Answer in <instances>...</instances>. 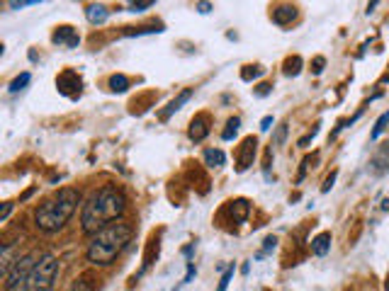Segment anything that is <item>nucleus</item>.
I'll list each match as a JSON object with an SVG mask.
<instances>
[{
  "mask_svg": "<svg viewBox=\"0 0 389 291\" xmlns=\"http://www.w3.org/2000/svg\"><path fill=\"white\" fill-rule=\"evenodd\" d=\"M10 209H13V204H5V207H3V214H0V221H5V218L10 216Z\"/></svg>",
  "mask_w": 389,
  "mask_h": 291,
  "instance_id": "nucleus-31",
  "label": "nucleus"
},
{
  "mask_svg": "<svg viewBox=\"0 0 389 291\" xmlns=\"http://www.w3.org/2000/svg\"><path fill=\"white\" fill-rule=\"evenodd\" d=\"M107 15H110V10H107L105 5H88V8H85V17L93 24H102L107 20Z\"/></svg>",
  "mask_w": 389,
  "mask_h": 291,
  "instance_id": "nucleus-14",
  "label": "nucleus"
},
{
  "mask_svg": "<svg viewBox=\"0 0 389 291\" xmlns=\"http://www.w3.org/2000/svg\"><path fill=\"white\" fill-rule=\"evenodd\" d=\"M56 272H59V260L51 253H42V258L37 260L32 274H29L24 291H51L56 282Z\"/></svg>",
  "mask_w": 389,
  "mask_h": 291,
  "instance_id": "nucleus-4",
  "label": "nucleus"
},
{
  "mask_svg": "<svg viewBox=\"0 0 389 291\" xmlns=\"http://www.w3.org/2000/svg\"><path fill=\"white\" fill-rule=\"evenodd\" d=\"M207 134H209V117L207 114H197L190 121V131H188V136H190L194 144H199V141L207 139Z\"/></svg>",
  "mask_w": 389,
  "mask_h": 291,
  "instance_id": "nucleus-8",
  "label": "nucleus"
},
{
  "mask_svg": "<svg viewBox=\"0 0 389 291\" xmlns=\"http://www.w3.org/2000/svg\"><path fill=\"white\" fill-rule=\"evenodd\" d=\"M56 85H59V93L66 95V97H80V88H83V80H80V75L76 73V70H64V73L59 75V80H56Z\"/></svg>",
  "mask_w": 389,
  "mask_h": 291,
  "instance_id": "nucleus-6",
  "label": "nucleus"
},
{
  "mask_svg": "<svg viewBox=\"0 0 389 291\" xmlns=\"http://www.w3.org/2000/svg\"><path fill=\"white\" fill-rule=\"evenodd\" d=\"M334 182H336V172H331V175L326 177V182H324V187H321V190H324V192H329L331 187H334Z\"/></svg>",
  "mask_w": 389,
  "mask_h": 291,
  "instance_id": "nucleus-26",
  "label": "nucleus"
},
{
  "mask_svg": "<svg viewBox=\"0 0 389 291\" xmlns=\"http://www.w3.org/2000/svg\"><path fill=\"white\" fill-rule=\"evenodd\" d=\"M42 258L39 253H29L24 258H17L10 267V272L5 274V291H24L27 289V279L32 274L37 260Z\"/></svg>",
  "mask_w": 389,
  "mask_h": 291,
  "instance_id": "nucleus-5",
  "label": "nucleus"
},
{
  "mask_svg": "<svg viewBox=\"0 0 389 291\" xmlns=\"http://www.w3.org/2000/svg\"><path fill=\"white\" fill-rule=\"evenodd\" d=\"M127 209V199L117 187L107 185L93 192V197L83 204V211H80V226L88 236H95L102 228H107L110 223L120 221L122 214Z\"/></svg>",
  "mask_w": 389,
  "mask_h": 291,
  "instance_id": "nucleus-1",
  "label": "nucleus"
},
{
  "mask_svg": "<svg viewBox=\"0 0 389 291\" xmlns=\"http://www.w3.org/2000/svg\"><path fill=\"white\" fill-rule=\"evenodd\" d=\"M295 17H297V8H295V5H280V8L273 10V22L280 24V27L290 24Z\"/></svg>",
  "mask_w": 389,
  "mask_h": 291,
  "instance_id": "nucleus-11",
  "label": "nucleus"
},
{
  "mask_svg": "<svg viewBox=\"0 0 389 291\" xmlns=\"http://www.w3.org/2000/svg\"><path fill=\"white\" fill-rule=\"evenodd\" d=\"M69 291H95V284H93V279H90V277H80V279H76V282L71 284Z\"/></svg>",
  "mask_w": 389,
  "mask_h": 291,
  "instance_id": "nucleus-18",
  "label": "nucleus"
},
{
  "mask_svg": "<svg viewBox=\"0 0 389 291\" xmlns=\"http://www.w3.org/2000/svg\"><path fill=\"white\" fill-rule=\"evenodd\" d=\"M270 124H273V117H265V119L260 121V129L268 131V129H270Z\"/></svg>",
  "mask_w": 389,
  "mask_h": 291,
  "instance_id": "nucleus-30",
  "label": "nucleus"
},
{
  "mask_svg": "<svg viewBox=\"0 0 389 291\" xmlns=\"http://www.w3.org/2000/svg\"><path fill=\"white\" fill-rule=\"evenodd\" d=\"M385 289H387V291H389V279H387V287H385Z\"/></svg>",
  "mask_w": 389,
  "mask_h": 291,
  "instance_id": "nucleus-34",
  "label": "nucleus"
},
{
  "mask_svg": "<svg viewBox=\"0 0 389 291\" xmlns=\"http://www.w3.org/2000/svg\"><path fill=\"white\" fill-rule=\"evenodd\" d=\"M258 75H263V68H260V66H246L241 70L243 80H253V78H258Z\"/></svg>",
  "mask_w": 389,
  "mask_h": 291,
  "instance_id": "nucleus-21",
  "label": "nucleus"
},
{
  "mask_svg": "<svg viewBox=\"0 0 389 291\" xmlns=\"http://www.w3.org/2000/svg\"><path fill=\"white\" fill-rule=\"evenodd\" d=\"M132 236H134V228L125 221H115L107 228H102L100 233H95L93 241H90L88 250H85V258L93 264H112L117 260V255L132 243Z\"/></svg>",
  "mask_w": 389,
  "mask_h": 291,
  "instance_id": "nucleus-3",
  "label": "nucleus"
},
{
  "mask_svg": "<svg viewBox=\"0 0 389 291\" xmlns=\"http://www.w3.org/2000/svg\"><path fill=\"white\" fill-rule=\"evenodd\" d=\"M29 80H32V75H29V73L17 75V78H15L13 83H10V93H20V90H24V85H27Z\"/></svg>",
  "mask_w": 389,
  "mask_h": 291,
  "instance_id": "nucleus-19",
  "label": "nucleus"
},
{
  "mask_svg": "<svg viewBox=\"0 0 389 291\" xmlns=\"http://www.w3.org/2000/svg\"><path fill=\"white\" fill-rule=\"evenodd\" d=\"M132 13H144L146 8H153V0H144V3H132Z\"/></svg>",
  "mask_w": 389,
  "mask_h": 291,
  "instance_id": "nucleus-24",
  "label": "nucleus"
},
{
  "mask_svg": "<svg viewBox=\"0 0 389 291\" xmlns=\"http://www.w3.org/2000/svg\"><path fill=\"white\" fill-rule=\"evenodd\" d=\"M331 250V233H319V236L311 241V253L324 258L326 253Z\"/></svg>",
  "mask_w": 389,
  "mask_h": 291,
  "instance_id": "nucleus-13",
  "label": "nucleus"
},
{
  "mask_svg": "<svg viewBox=\"0 0 389 291\" xmlns=\"http://www.w3.org/2000/svg\"><path fill=\"white\" fill-rule=\"evenodd\" d=\"M224 161H227V156H224L219 148H207V151H204V163H207L209 167H222Z\"/></svg>",
  "mask_w": 389,
  "mask_h": 291,
  "instance_id": "nucleus-15",
  "label": "nucleus"
},
{
  "mask_svg": "<svg viewBox=\"0 0 389 291\" xmlns=\"http://www.w3.org/2000/svg\"><path fill=\"white\" fill-rule=\"evenodd\" d=\"M127 88H129V78H127V75L117 73V75H112V78H110V90H112V93H125Z\"/></svg>",
  "mask_w": 389,
  "mask_h": 291,
  "instance_id": "nucleus-16",
  "label": "nucleus"
},
{
  "mask_svg": "<svg viewBox=\"0 0 389 291\" xmlns=\"http://www.w3.org/2000/svg\"><path fill=\"white\" fill-rule=\"evenodd\" d=\"M239 126H241V119H239V117H232V119L227 121V129L222 131V139L224 141H232L234 136L239 134Z\"/></svg>",
  "mask_w": 389,
  "mask_h": 291,
  "instance_id": "nucleus-17",
  "label": "nucleus"
},
{
  "mask_svg": "<svg viewBox=\"0 0 389 291\" xmlns=\"http://www.w3.org/2000/svg\"><path fill=\"white\" fill-rule=\"evenodd\" d=\"M275 243H278V238H273V236L265 238V250H273V248H275Z\"/></svg>",
  "mask_w": 389,
  "mask_h": 291,
  "instance_id": "nucleus-32",
  "label": "nucleus"
},
{
  "mask_svg": "<svg viewBox=\"0 0 389 291\" xmlns=\"http://www.w3.org/2000/svg\"><path fill=\"white\" fill-rule=\"evenodd\" d=\"M51 39H54L56 44H66V47H69V49L78 47V42H80L78 34H76V29H73V27H59V29H56V32H54V37H51Z\"/></svg>",
  "mask_w": 389,
  "mask_h": 291,
  "instance_id": "nucleus-10",
  "label": "nucleus"
},
{
  "mask_svg": "<svg viewBox=\"0 0 389 291\" xmlns=\"http://www.w3.org/2000/svg\"><path fill=\"white\" fill-rule=\"evenodd\" d=\"M197 8H199V13H209V10H212V5H209V3H197Z\"/></svg>",
  "mask_w": 389,
  "mask_h": 291,
  "instance_id": "nucleus-33",
  "label": "nucleus"
},
{
  "mask_svg": "<svg viewBox=\"0 0 389 291\" xmlns=\"http://www.w3.org/2000/svg\"><path fill=\"white\" fill-rule=\"evenodd\" d=\"M268 93H270V85L268 83H263V85H258V88H255V95H258V97H265Z\"/></svg>",
  "mask_w": 389,
  "mask_h": 291,
  "instance_id": "nucleus-27",
  "label": "nucleus"
},
{
  "mask_svg": "<svg viewBox=\"0 0 389 291\" xmlns=\"http://www.w3.org/2000/svg\"><path fill=\"white\" fill-rule=\"evenodd\" d=\"M387 121H389V112H385V114L377 119V124H375V129H372V139H377V136L385 131V126H387Z\"/></svg>",
  "mask_w": 389,
  "mask_h": 291,
  "instance_id": "nucleus-22",
  "label": "nucleus"
},
{
  "mask_svg": "<svg viewBox=\"0 0 389 291\" xmlns=\"http://www.w3.org/2000/svg\"><path fill=\"white\" fill-rule=\"evenodd\" d=\"M192 95H194V88H188V90H183V93L176 97V100H171V102H168V107H166V110H163L161 114H158V117H161V121H168V117H171V114H176V112L181 110V107L185 105V102L190 100Z\"/></svg>",
  "mask_w": 389,
  "mask_h": 291,
  "instance_id": "nucleus-9",
  "label": "nucleus"
},
{
  "mask_svg": "<svg viewBox=\"0 0 389 291\" xmlns=\"http://www.w3.org/2000/svg\"><path fill=\"white\" fill-rule=\"evenodd\" d=\"M39 0H10V8H27V5H37Z\"/></svg>",
  "mask_w": 389,
  "mask_h": 291,
  "instance_id": "nucleus-25",
  "label": "nucleus"
},
{
  "mask_svg": "<svg viewBox=\"0 0 389 291\" xmlns=\"http://www.w3.org/2000/svg\"><path fill=\"white\" fill-rule=\"evenodd\" d=\"M80 204V192L73 187H64L56 194H51L49 199H44L39 204V209L34 211V221L37 228L44 233H56L69 223V218L73 216V211Z\"/></svg>",
  "mask_w": 389,
  "mask_h": 291,
  "instance_id": "nucleus-2",
  "label": "nucleus"
},
{
  "mask_svg": "<svg viewBox=\"0 0 389 291\" xmlns=\"http://www.w3.org/2000/svg\"><path fill=\"white\" fill-rule=\"evenodd\" d=\"M255 148H258V141H255V136H248V139H243V144L239 146V153H236V170L239 172L248 170V167L253 165Z\"/></svg>",
  "mask_w": 389,
  "mask_h": 291,
  "instance_id": "nucleus-7",
  "label": "nucleus"
},
{
  "mask_svg": "<svg viewBox=\"0 0 389 291\" xmlns=\"http://www.w3.org/2000/svg\"><path fill=\"white\" fill-rule=\"evenodd\" d=\"M232 277H234V267H229V269H227V272H224L222 282H219V291H227V287H229V282H232Z\"/></svg>",
  "mask_w": 389,
  "mask_h": 291,
  "instance_id": "nucleus-23",
  "label": "nucleus"
},
{
  "mask_svg": "<svg viewBox=\"0 0 389 291\" xmlns=\"http://www.w3.org/2000/svg\"><path fill=\"white\" fill-rule=\"evenodd\" d=\"M285 131H288V129H285V124L283 126H280V129H278V136H275V144H283V141H285Z\"/></svg>",
  "mask_w": 389,
  "mask_h": 291,
  "instance_id": "nucleus-28",
  "label": "nucleus"
},
{
  "mask_svg": "<svg viewBox=\"0 0 389 291\" xmlns=\"http://www.w3.org/2000/svg\"><path fill=\"white\" fill-rule=\"evenodd\" d=\"M324 64H326L324 59H316L314 61V73H321V70H324Z\"/></svg>",
  "mask_w": 389,
  "mask_h": 291,
  "instance_id": "nucleus-29",
  "label": "nucleus"
},
{
  "mask_svg": "<svg viewBox=\"0 0 389 291\" xmlns=\"http://www.w3.org/2000/svg\"><path fill=\"white\" fill-rule=\"evenodd\" d=\"M302 68V59L299 56H295V59H288L285 61V75H297Z\"/></svg>",
  "mask_w": 389,
  "mask_h": 291,
  "instance_id": "nucleus-20",
  "label": "nucleus"
},
{
  "mask_svg": "<svg viewBox=\"0 0 389 291\" xmlns=\"http://www.w3.org/2000/svg\"><path fill=\"white\" fill-rule=\"evenodd\" d=\"M370 165L375 167V172H389V141L377 148V153L372 156Z\"/></svg>",
  "mask_w": 389,
  "mask_h": 291,
  "instance_id": "nucleus-12",
  "label": "nucleus"
}]
</instances>
